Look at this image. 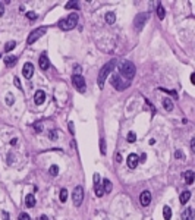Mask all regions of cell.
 Instances as JSON below:
<instances>
[{"label": "cell", "instance_id": "7c38bea8", "mask_svg": "<svg viewBox=\"0 0 195 220\" xmlns=\"http://www.w3.org/2000/svg\"><path fill=\"white\" fill-rule=\"evenodd\" d=\"M38 65H40V68L43 69V70L49 69V66H50V62H49V57H47V54H46V53H43V54L40 56V59H38Z\"/></svg>", "mask_w": 195, "mask_h": 220}, {"label": "cell", "instance_id": "ba28073f", "mask_svg": "<svg viewBox=\"0 0 195 220\" xmlns=\"http://www.w3.org/2000/svg\"><path fill=\"white\" fill-rule=\"evenodd\" d=\"M147 19H148V13H138V15H137L135 21H134V24H135V28H137L138 31H141L142 28H144Z\"/></svg>", "mask_w": 195, "mask_h": 220}, {"label": "cell", "instance_id": "d590c367", "mask_svg": "<svg viewBox=\"0 0 195 220\" xmlns=\"http://www.w3.org/2000/svg\"><path fill=\"white\" fill-rule=\"evenodd\" d=\"M79 73H81V66L76 65V66L73 68V75H79Z\"/></svg>", "mask_w": 195, "mask_h": 220}, {"label": "cell", "instance_id": "f1b7e54d", "mask_svg": "<svg viewBox=\"0 0 195 220\" xmlns=\"http://www.w3.org/2000/svg\"><path fill=\"white\" fill-rule=\"evenodd\" d=\"M126 139H128V142H135V141H137V135H135V132H129L128 136H126Z\"/></svg>", "mask_w": 195, "mask_h": 220}, {"label": "cell", "instance_id": "1f68e13d", "mask_svg": "<svg viewBox=\"0 0 195 220\" xmlns=\"http://www.w3.org/2000/svg\"><path fill=\"white\" fill-rule=\"evenodd\" d=\"M50 175H52V176H57V175H59V166H56V164L52 166V167H50Z\"/></svg>", "mask_w": 195, "mask_h": 220}, {"label": "cell", "instance_id": "4dcf8cb0", "mask_svg": "<svg viewBox=\"0 0 195 220\" xmlns=\"http://www.w3.org/2000/svg\"><path fill=\"white\" fill-rule=\"evenodd\" d=\"M100 151H101V154H103V156L106 154V141H104L103 138L100 139Z\"/></svg>", "mask_w": 195, "mask_h": 220}, {"label": "cell", "instance_id": "52a82bcc", "mask_svg": "<svg viewBox=\"0 0 195 220\" xmlns=\"http://www.w3.org/2000/svg\"><path fill=\"white\" fill-rule=\"evenodd\" d=\"M72 82L75 85V88L79 91V93H85V79H84V76H81V75H73L72 76Z\"/></svg>", "mask_w": 195, "mask_h": 220}, {"label": "cell", "instance_id": "f6af8a7d", "mask_svg": "<svg viewBox=\"0 0 195 220\" xmlns=\"http://www.w3.org/2000/svg\"><path fill=\"white\" fill-rule=\"evenodd\" d=\"M191 82L195 84V73H191Z\"/></svg>", "mask_w": 195, "mask_h": 220}, {"label": "cell", "instance_id": "484cf974", "mask_svg": "<svg viewBox=\"0 0 195 220\" xmlns=\"http://www.w3.org/2000/svg\"><path fill=\"white\" fill-rule=\"evenodd\" d=\"M68 194H69V192H68V189H65V188L60 191V197H59V198H60L62 203H66V200H68Z\"/></svg>", "mask_w": 195, "mask_h": 220}, {"label": "cell", "instance_id": "ffe728a7", "mask_svg": "<svg viewBox=\"0 0 195 220\" xmlns=\"http://www.w3.org/2000/svg\"><path fill=\"white\" fill-rule=\"evenodd\" d=\"M16 60H18L16 56H6V57H4V63H6L7 66H13V65L16 63Z\"/></svg>", "mask_w": 195, "mask_h": 220}, {"label": "cell", "instance_id": "f35d334b", "mask_svg": "<svg viewBox=\"0 0 195 220\" xmlns=\"http://www.w3.org/2000/svg\"><path fill=\"white\" fill-rule=\"evenodd\" d=\"M13 84L16 85L18 88H21V81H19V78H18V76H15V78H13Z\"/></svg>", "mask_w": 195, "mask_h": 220}, {"label": "cell", "instance_id": "74e56055", "mask_svg": "<svg viewBox=\"0 0 195 220\" xmlns=\"http://www.w3.org/2000/svg\"><path fill=\"white\" fill-rule=\"evenodd\" d=\"M50 139H57V132L56 131H50Z\"/></svg>", "mask_w": 195, "mask_h": 220}, {"label": "cell", "instance_id": "9c48e42d", "mask_svg": "<svg viewBox=\"0 0 195 220\" xmlns=\"http://www.w3.org/2000/svg\"><path fill=\"white\" fill-rule=\"evenodd\" d=\"M100 175L98 173H94V191H95V195L97 197H101L104 194L103 188H101V184H100Z\"/></svg>", "mask_w": 195, "mask_h": 220}, {"label": "cell", "instance_id": "e575fe53", "mask_svg": "<svg viewBox=\"0 0 195 220\" xmlns=\"http://www.w3.org/2000/svg\"><path fill=\"white\" fill-rule=\"evenodd\" d=\"M160 90H161V91H164V93H169V94H172V96H173L175 99L177 97V94L175 93V91H170V90H166V88H160Z\"/></svg>", "mask_w": 195, "mask_h": 220}, {"label": "cell", "instance_id": "5b68a950", "mask_svg": "<svg viewBox=\"0 0 195 220\" xmlns=\"http://www.w3.org/2000/svg\"><path fill=\"white\" fill-rule=\"evenodd\" d=\"M46 31H47V30L43 28V27H41V28H37V30H34V31H31V34L28 35V38H27V43H28V44L35 43L38 38H41L43 35L46 34Z\"/></svg>", "mask_w": 195, "mask_h": 220}, {"label": "cell", "instance_id": "3957f363", "mask_svg": "<svg viewBox=\"0 0 195 220\" xmlns=\"http://www.w3.org/2000/svg\"><path fill=\"white\" fill-rule=\"evenodd\" d=\"M120 73L123 75L125 78L128 79H132L135 76V65L132 62H122L120 63Z\"/></svg>", "mask_w": 195, "mask_h": 220}, {"label": "cell", "instance_id": "83f0119b", "mask_svg": "<svg viewBox=\"0 0 195 220\" xmlns=\"http://www.w3.org/2000/svg\"><path fill=\"white\" fill-rule=\"evenodd\" d=\"M13 101H15L13 96H12L10 93H7V94H6V104H7V106H12V104H13Z\"/></svg>", "mask_w": 195, "mask_h": 220}, {"label": "cell", "instance_id": "7bdbcfd3", "mask_svg": "<svg viewBox=\"0 0 195 220\" xmlns=\"http://www.w3.org/2000/svg\"><path fill=\"white\" fill-rule=\"evenodd\" d=\"M191 148H192V150H195V138H192V139H191Z\"/></svg>", "mask_w": 195, "mask_h": 220}, {"label": "cell", "instance_id": "8992f818", "mask_svg": "<svg viewBox=\"0 0 195 220\" xmlns=\"http://www.w3.org/2000/svg\"><path fill=\"white\" fill-rule=\"evenodd\" d=\"M112 85H113V88H116L117 91H123L125 88L129 85V82H125L120 75H113V76H112Z\"/></svg>", "mask_w": 195, "mask_h": 220}, {"label": "cell", "instance_id": "e0dca14e", "mask_svg": "<svg viewBox=\"0 0 195 220\" xmlns=\"http://www.w3.org/2000/svg\"><path fill=\"white\" fill-rule=\"evenodd\" d=\"M25 205L30 207V208L35 205V197H34V194H28V195L25 197Z\"/></svg>", "mask_w": 195, "mask_h": 220}, {"label": "cell", "instance_id": "277c9868", "mask_svg": "<svg viewBox=\"0 0 195 220\" xmlns=\"http://www.w3.org/2000/svg\"><path fill=\"white\" fill-rule=\"evenodd\" d=\"M72 200H73V204L76 207H79L82 204V201H84V188L81 185L75 186V189L72 192Z\"/></svg>", "mask_w": 195, "mask_h": 220}, {"label": "cell", "instance_id": "4fadbf2b", "mask_svg": "<svg viewBox=\"0 0 195 220\" xmlns=\"http://www.w3.org/2000/svg\"><path fill=\"white\" fill-rule=\"evenodd\" d=\"M180 219L182 220H194V210H192V207H186V208L182 211Z\"/></svg>", "mask_w": 195, "mask_h": 220}, {"label": "cell", "instance_id": "8d00e7d4", "mask_svg": "<svg viewBox=\"0 0 195 220\" xmlns=\"http://www.w3.org/2000/svg\"><path fill=\"white\" fill-rule=\"evenodd\" d=\"M175 157H176V159H183L185 156H183V153L180 151V150H177V151L175 153Z\"/></svg>", "mask_w": 195, "mask_h": 220}, {"label": "cell", "instance_id": "8fae6325", "mask_svg": "<svg viewBox=\"0 0 195 220\" xmlns=\"http://www.w3.org/2000/svg\"><path fill=\"white\" fill-rule=\"evenodd\" d=\"M22 75H24L27 79H30V78L34 75V65L30 63V62H27V63L24 65V68H22Z\"/></svg>", "mask_w": 195, "mask_h": 220}, {"label": "cell", "instance_id": "b9f144b4", "mask_svg": "<svg viewBox=\"0 0 195 220\" xmlns=\"http://www.w3.org/2000/svg\"><path fill=\"white\" fill-rule=\"evenodd\" d=\"M69 131H71V134L75 132V131H73V123H72V122H69Z\"/></svg>", "mask_w": 195, "mask_h": 220}, {"label": "cell", "instance_id": "603a6c76", "mask_svg": "<svg viewBox=\"0 0 195 220\" xmlns=\"http://www.w3.org/2000/svg\"><path fill=\"white\" fill-rule=\"evenodd\" d=\"M156 13H157V16L160 19H164V15H166V12H164V7L161 6V3L157 4V7H156Z\"/></svg>", "mask_w": 195, "mask_h": 220}, {"label": "cell", "instance_id": "4316f807", "mask_svg": "<svg viewBox=\"0 0 195 220\" xmlns=\"http://www.w3.org/2000/svg\"><path fill=\"white\" fill-rule=\"evenodd\" d=\"M65 7L66 9H79V3L78 1H68Z\"/></svg>", "mask_w": 195, "mask_h": 220}, {"label": "cell", "instance_id": "cb8c5ba5", "mask_svg": "<svg viewBox=\"0 0 195 220\" xmlns=\"http://www.w3.org/2000/svg\"><path fill=\"white\" fill-rule=\"evenodd\" d=\"M15 47H16V41H9V43H6V44H4V51H6V53H9V51L13 50Z\"/></svg>", "mask_w": 195, "mask_h": 220}, {"label": "cell", "instance_id": "bcb514c9", "mask_svg": "<svg viewBox=\"0 0 195 220\" xmlns=\"http://www.w3.org/2000/svg\"><path fill=\"white\" fill-rule=\"evenodd\" d=\"M40 220H49V217H47V216H44V214H43V216H40Z\"/></svg>", "mask_w": 195, "mask_h": 220}, {"label": "cell", "instance_id": "7402d4cb", "mask_svg": "<svg viewBox=\"0 0 195 220\" xmlns=\"http://www.w3.org/2000/svg\"><path fill=\"white\" fill-rule=\"evenodd\" d=\"M106 22L109 25H113L114 22H116V15L113 13V12H107L106 13Z\"/></svg>", "mask_w": 195, "mask_h": 220}, {"label": "cell", "instance_id": "30bf717a", "mask_svg": "<svg viewBox=\"0 0 195 220\" xmlns=\"http://www.w3.org/2000/svg\"><path fill=\"white\" fill-rule=\"evenodd\" d=\"M126 163H128V167L129 169H135L137 166H138V163H140V157L137 156V154H129L128 156V159H126Z\"/></svg>", "mask_w": 195, "mask_h": 220}, {"label": "cell", "instance_id": "44dd1931", "mask_svg": "<svg viewBox=\"0 0 195 220\" xmlns=\"http://www.w3.org/2000/svg\"><path fill=\"white\" fill-rule=\"evenodd\" d=\"M163 107L167 110V112H172L173 110V103L170 99H163Z\"/></svg>", "mask_w": 195, "mask_h": 220}, {"label": "cell", "instance_id": "5bb4252c", "mask_svg": "<svg viewBox=\"0 0 195 220\" xmlns=\"http://www.w3.org/2000/svg\"><path fill=\"white\" fill-rule=\"evenodd\" d=\"M140 201H141V204L144 207H147L148 204L151 203V192L150 191H144L141 194V197H140Z\"/></svg>", "mask_w": 195, "mask_h": 220}, {"label": "cell", "instance_id": "ab89813d", "mask_svg": "<svg viewBox=\"0 0 195 220\" xmlns=\"http://www.w3.org/2000/svg\"><path fill=\"white\" fill-rule=\"evenodd\" d=\"M1 216H3V220H10V217H9V213H6V211H3V213H1Z\"/></svg>", "mask_w": 195, "mask_h": 220}, {"label": "cell", "instance_id": "d6a6232c", "mask_svg": "<svg viewBox=\"0 0 195 220\" xmlns=\"http://www.w3.org/2000/svg\"><path fill=\"white\" fill-rule=\"evenodd\" d=\"M27 18H28L30 21H35V19H37V13H35V12H28V13H27Z\"/></svg>", "mask_w": 195, "mask_h": 220}, {"label": "cell", "instance_id": "ac0fdd59", "mask_svg": "<svg viewBox=\"0 0 195 220\" xmlns=\"http://www.w3.org/2000/svg\"><path fill=\"white\" fill-rule=\"evenodd\" d=\"M189 198H191V192H189V191H183V192L180 194V197H179V200H180L182 204H186L189 201Z\"/></svg>", "mask_w": 195, "mask_h": 220}, {"label": "cell", "instance_id": "6da1fadb", "mask_svg": "<svg viewBox=\"0 0 195 220\" xmlns=\"http://www.w3.org/2000/svg\"><path fill=\"white\" fill-rule=\"evenodd\" d=\"M76 24H78V13H71L68 18L59 21V28L63 31H71L76 27Z\"/></svg>", "mask_w": 195, "mask_h": 220}, {"label": "cell", "instance_id": "836d02e7", "mask_svg": "<svg viewBox=\"0 0 195 220\" xmlns=\"http://www.w3.org/2000/svg\"><path fill=\"white\" fill-rule=\"evenodd\" d=\"M18 220H31V217H30L27 213H21V214H19V217H18Z\"/></svg>", "mask_w": 195, "mask_h": 220}, {"label": "cell", "instance_id": "f546056e", "mask_svg": "<svg viewBox=\"0 0 195 220\" xmlns=\"http://www.w3.org/2000/svg\"><path fill=\"white\" fill-rule=\"evenodd\" d=\"M32 126H34L35 132H43V123H41V122H35V123H32Z\"/></svg>", "mask_w": 195, "mask_h": 220}, {"label": "cell", "instance_id": "ee69618b", "mask_svg": "<svg viewBox=\"0 0 195 220\" xmlns=\"http://www.w3.org/2000/svg\"><path fill=\"white\" fill-rule=\"evenodd\" d=\"M116 161H117V163H120V161H122V156H120V154H117V156H116Z\"/></svg>", "mask_w": 195, "mask_h": 220}, {"label": "cell", "instance_id": "d6986e66", "mask_svg": "<svg viewBox=\"0 0 195 220\" xmlns=\"http://www.w3.org/2000/svg\"><path fill=\"white\" fill-rule=\"evenodd\" d=\"M163 216H164V220L172 219V208H170L169 205H164V207H163Z\"/></svg>", "mask_w": 195, "mask_h": 220}, {"label": "cell", "instance_id": "d4e9b609", "mask_svg": "<svg viewBox=\"0 0 195 220\" xmlns=\"http://www.w3.org/2000/svg\"><path fill=\"white\" fill-rule=\"evenodd\" d=\"M103 185H104V188H103L104 192H107V194L112 192V182H110L109 179H104V181H103Z\"/></svg>", "mask_w": 195, "mask_h": 220}, {"label": "cell", "instance_id": "7a4b0ae2", "mask_svg": "<svg viewBox=\"0 0 195 220\" xmlns=\"http://www.w3.org/2000/svg\"><path fill=\"white\" fill-rule=\"evenodd\" d=\"M114 68V60H110V62H107L106 65L101 68L100 70V73H98V79H97V84L100 88H103V85H104V81H106V78L112 73V70Z\"/></svg>", "mask_w": 195, "mask_h": 220}, {"label": "cell", "instance_id": "9a60e30c", "mask_svg": "<svg viewBox=\"0 0 195 220\" xmlns=\"http://www.w3.org/2000/svg\"><path fill=\"white\" fill-rule=\"evenodd\" d=\"M46 100V94H44V91L43 90H38L35 93V96H34V101H35L37 106H41L43 103Z\"/></svg>", "mask_w": 195, "mask_h": 220}, {"label": "cell", "instance_id": "60d3db41", "mask_svg": "<svg viewBox=\"0 0 195 220\" xmlns=\"http://www.w3.org/2000/svg\"><path fill=\"white\" fill-rule=\"evenodd\" d=\"M3 13H4V6H3V3L0 1V16H1Z\"/></svg>", "mask_w": 195, "mask_h": 220}, {"label": "cell", "instance_id": "2e32d148", "mask_svg": "<svg viewBox=\"0 0 195 220\" xmlns=\"http://www.w3.org/2000/svg\"><path fill=\"white\" fill-rule=\"evenodd\" d=\"M183 178H185L186 184H188V185H191V184L194 182V178H195L194 170H186V172H183Z\"/></svg>", "mask_w": 195, "mask_h": 220}]
</instances>
